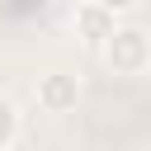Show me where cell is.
Instances as JSON below:
<instances>
[{"label":"cell","mask_w":151,"mask_h":151,"mask_svg":"<svg viewBox=\"0 0 151 151\" xmlns=\"http://www.w3.org/2000/svg\"><path fill=\"white\" fill-rule=\"evenodd\" d=\"M90 5H99V9H109V14L118 19V14H132V9L142 5V0H90Z\"/></svg>","instance_id":"obj_5"},{"label":"cell","mask_w":151,"mask_h":151,"mask_svg":"<svg viewBox=\"0 0 151 151\" xmlns=\"http://www.w3.org/2000/svg\"><path fill=\"white\" fill-rule=\"evenodd\" d=\"M71 28H76V38H80L85 47H94V52H99V47L113 38L118 19H113L109 9H99V5H90V0H85V5H76V14H71Z\"/></svg>","instance_id":"obj_3"},{"label":"cell","mask_w":151,"mask_h":151,"mask_svg":"<svg viewBox=\"0 0 151 151\" xmlns=\"http://www.w3.org/2000/svg\"><path fill=\"white\" fill-rule=\"evenodd\" d=\"M14 137H19V109L9 94H0V151H9Z\"/></svg>","instance_id":"obj_4"},{"label":"cell","mask_w":151,"mask_h":151,"mask_svg":"<svg viewBox=\"0 0 151 151\" xmlns=\"http://www.w3.org/2000/svg\"><path fill=\"white\" fill-rule=\"evenodd\" d=\"M33 99L42 113H71L76 99H80V80L71 71H42L38 85H33Z\"/></svg>","instance_id":"obj_2"},{"label":"cell","mask_w":151,"mask_h":151,"mask_svg":"<svg viewBox=\"0 0 151 151\" xmlns=\"http://www.w3.org/2000/svg\"><path fill=\"white\" fill-rule=\"evenodd\" d=\"M99 57L113 76H146L151 71V33L137 24H118L113 38L99 47Z\"/></svg>","instance_id":"obj_1"}]
</instances>
